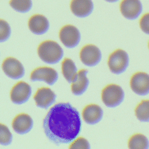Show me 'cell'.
Segmentation results:
<instances>
[{
  "label": "cell",
  "instance_id": "obj_10",
  "mask_svg": "<svg viewBox=\"0 0 149 149\" xmlns=\"http://www.w3.org/2000/svg\"><path fill=\"white\" fill-rule=\"evenodd\" d=\"M58 79V74L54 68L49 67L37 68L30 74V80L33 81H42L50 86H53Z\"/></svg>",
  "mask_w": 149,
  "mask_h": 149
},
{
  "label": "cell",
  "instance_id": "obj_2",
  "mask_svg": "<svg viewBox=\"0 0 149 149\" xmlns=\"http://www.w3.org/2000/svg\"><path fill=\"white\" fill-rule=\"evenodd\" d=\"M37 53L44 62L50 65L58 63L64 56V51L61 47L53 40L42 42L38 47Z\"/></svg>",
  "mask_w": 149,
  "mask_h": 149
},
{
  "label": "cell",
  "instance_id": "obj_11",
  "mask_svg": "<svg viewBox=\"0 0 149 149\" xmlns=\"http://www.w3.org/2000/svg\"><path fill=\"white\" fill-rule=\"evenodd\" d=\"M143 10L140 0H123L120 3V12L126 19L134 20L139 17Z\"/></svg>",
  "mask_w": 149,
  "mask_h": 149
},
{
  "label": "cell",
  "instance_id": "obj_9",
  "mask_svg": "<svg viewBox=\"0 0 149 149\" xmlns=\"http://www.w3.org/2000/svg\"><path fill=\"white\" fill-rule=\"evenodd\" d=\"M2 70L10 79H19L25 74V69L19 61L14 58H7L5 59L2 65Z\"/></svg>",
  "mask_w": 149,
  "mask_h": 149
},
{
  "label": "cell",
  "instance_id": "obj_19",
  "mask_svg": "<svg viewBox=\"0 0 149 149\" xmlns=\"http://www.w3.org/2000/svg\"><path fill=\"white\" fill-rule=\"evenodd\" d=\"M128 147L132 149H148L149 148V141L144 135L137 134L130 137Z\"/></svg>",
  "mask_w": 149,
  "mask_h": 149
},
{
  "label": "cell",
  "instance_id": "obj_5",
  "mask_svg": "<svg viewBox=\"0 0 149 149\" xmlns=\"http://www.w3.org/2000/svg\"><path fill=\"white\" fill-rule=\"evenodd\" d=\"M61 41L68 48H74L78 46L81 40V34L79 30L72 25L63 26L59 33Z\"/></svg>",
  "mask_w": 149,
  "mask_h": 149
},
{
  "label": "cell",
  "instance_id": "obj_26",
  "mask_svg": "<svg viewBox=\"0 0 149 149\" xmlns=\"http://www.w3.org/2000/svg\"><path fill=\"white\" fill-rule=\"evenodd\" d=\"M106 1L109 2H117L118 0H106Z\"/></svg>",
  "mask_w": 149,
  "mask_h": 149
},
{
  "label": "cell",
  "instance_id": "obj_27",
  "mask_svg": "<svg viewBox=\"0 0 149 149\" xmlns=\"http://www.w3.org/2000/svg\"><path fill=\"white\" fill-rule=\"evenodd\" d=\"M148 48H149V43H148Z\"/></svg>",
  "mask_w": 149,
  "mask_h": 149
},
{
  "label": "cell",
  "instance_id": "obj_3",
  "mask_svg": "<svg viewBox=\"0 0 149 149\" xmlns=\"http://www.w3.org/2000/svg\"><path fill=\"white\" fill-rule=\"evenodd\" d=\"M124 92L120 86L111 84L103 88L102 100L107 107L114 108L120 105L124 100Z\"/></svg>",
  "mask_w": 149,
  "mask_h": 149
},
{
  "label": "cell",
  "instance_id": "obj_18",
  "mask_svg": "<svg viewBox=\"0 0 149 149\" xmlns=\"http://www.w3.org/2000/svg\"><path fill=\"white\" fill-rule=\"evenodd\" d=\"M63 76L68 83H72L78 78V71L74 61L70 58H65L61 65Z\"/></svg>",
  "mask_w": 149,
  "mask_h": 149
},
{
  "label": "cell",
  "instance_id": "obj_16",
  "mask_svg": "<svg viewBox=\"0 0 149 149\" xmlns=\"http://www.w3.org/2000/svg\"><path fill=\"white\" fill-rule=\"evenodd\" d=\"M103 111L100 106L95 104L88 105L82 111V118L88 124L94 125L99 123L102 118Z\"/></svg>",
  "mask_w": 149,
  "mask_h": 149
},
{
  "label": "cell",
  "instance_id": "obj_25",
  "mask_svg": "<svg viewBox=\"0 0 149 149\" xmlns=\"http://www.w3.org/2000/svg\"><path fill=\"white\" fill-rule=\"evenodd\" d=\"M140 27L144 33L149 35V13L144 14L140 20Z\"/></svg>",
  "mask_w": 149,
  "mask_h": 149
},
{
  "label": "cell",
  "instance_id": "obj_15",
  "mask_svg": "<svg viewBox=\"0 0 149 149\" xmlns=\"http://www.w3.org/2000/svg\"><path fill=\"white\" fill-rule=\"evenodd\" d=\"M28 26L33 33L42 35L48 31L50 23L45 16L37 14L30 17L28 22Z\"/></svg>",
  "mask_w": 149,
  "mask_h": 149
},
{
  "label": "cell",
  "instance_id": "obj_23",
  "mask_svg": "<svg viewBox=\"0 0 149 149\" xmlns=\"http://www.w3.org/2000/svg\"><path fill=\"white\" fill-rule=\"evenodd\" d=\"M11 35V28L9 23L3 19H0V43L6 41Z\"/></svg>",
  "mask_w": 149,
  "mask_h": 149
},
{
  "label": "cell",
  "instance_id": "obj_8",
  "mask_svg": "<svg viewBox=\"0 0 149 149\" xmlns=\"http://www.w3.org/2000/svg\"><path fill=\"white\" fill-rule=\"evenodd\" d=\"M32 93V89L29 84L19 81L13 87L10 93L12 102L15 104H23L27 102Z\"/></svg>",
  "mask_w": 149,
  "mask_h": 149
},
{
  "label": "cell",
  "instance_id": "obj_7",
  "mask_svg": "<svg viewBox=\"0 0 149 149\" xmlns=\"http://www.w3.org/2000/svg\"><path fill=\"white\" fill-rule=\"evenodd\" d=\"M130 88L137 95L149 94V74L145 72H137L130 79Z\"/></svg>",
  "mask_w": 149,
  "mask_h": 149
},
{
  "label": "cell",
  "instance_id": "obj_1",
  "mask_svg": "<svg viewBox=\"0 0 149 149\" xmlns=\"http://www.w3.org/2000/svg\"><path fill=\"white\" fill-rule=\"evenodd\" d=\"M47 137L56 145L72 143L80 134L81 120L79 111L68 102L52 107L44 119Z\"/></svg>",
  "mask_w": 149,
  "mask_h": 149
},
{
  "label": "cell",
  "instance_id": "obj_24",
  "mask_svg": "<svg viewBox=\"0 0 149 149\" xmlns=\"http://www.w3.org/2000/svg\"><path fill=\"white\" fill-rule=\"evenodd\" d=\"M70 149H89L90 144L86 139L83 137H79L75 140L69 146Z\"/></svg>",
  "mask_w": 149,
  "mask_h": 149
},
{
  "label": "cell",
  "instance_id": "obj_17",
  "mask_svg": "<svg viewBox=\"0 0 149 149\" xmlns=\"http://www.w3.org/2000/svg\"><path fill=\"white\" fill-rule=\"evenodd\" d=\"M87 74L88 71L86 70H80L78 72V78L75 81L72 82L71 87L72 93L74 95H81L87 90L89 84Z\"/></svg>",
  "mask_w": 149,
  "mask_h": 149
},
{
  "label": "cell",
  "instance_id": "obj_4",
  "mask_svg": "<svg viewBox=\"0 0 149 149\" xmlns=\"http://www.w3.org/2000/svg\"><path fill=\"white\" fill-rule=\"evenodd\" d=\"M129 65V56L123 50L118 49L109 55L108 66L112 73L120 74L125 72Z\"/></svg>",
  "mask_w": 149,
  "mask_h": 149
},
{
  "label": "cell",
  "instance_id": "obj_13",
  "mask_svg": "<svg viewBox=\"0 0 149 149\" xmlns=\"http://www.w3.org/2000/svg\"><path fill=\"white\" fill-rule=\"evenodd\" d=\"M93 2L92 0H72L71 10L74 16L84 18L89 16L93 11Z\"/></svg>",
  "mask_w": 149,
  "mask_h": 149
},
{
  "label": "cell",
  "instance_id": "obj_21",
  "mask_svg": "<svg viewBox=\"0 0 149 149\" xmlns=\"http://www.w3.org/2000/svg\"><path fill=\"white\" fill-rule=\"evenodd\" d=\"M10 6L16 11L22 13H27L32 8L31 0H10Z\"/></svg>",
  "mask_w": 149,
  "mask_h": 149
},
{
  "label": "cell",
  "instance_id": "obj_20",
  "mask_svg": "<svg viewBox=\"0 0 149 149\" xmlns=\"http://www.w3.org/2000/svg\"><path fill=\"white\" fill-rule=\"evenodd\" d=\"M135 115L138 120L149 122V100H143L135 109Z\"/></svg>",
  "mask_w": 149,
  "mask_h": 149
},
{
  "label": "cell",
  "instance_id": "obj_22",
  "mask_svg": "<svg viewBox=\"0 0 149 149\" xmlns=\"http://www.w3.org/2000/svg\"><path fill=\"white\" fill-rule=\"evenodd\" d=\"M13 141V135L6 126L0 123V144L9 145Z\"/></svg>",
  "mask_w": 149,
  "mask_h": 149
},
{
  "label": "cell",
  "instance_id": "obj_14",
  "mask_svg": "<svg viewBox=\"0 0 149 149\" xmlns=\"http://www.w3.org/2000/svg\"><path fill=\"white\" fill-rule=\"evenodd\" d=\"M13 128L19 134H25L32 130L33 121L28 114H19L13 120Z\"/></svg>",
  "mask_w": 149,
  "mask_h": 149
},
{
  "label": "cell",
  "instance_id": "obj_12",
  "mask_svg": "<svg viewBox=\"0 0 149 149\" xmlns=\"http://www.w3.org/2000/svg\"><path fill=\"white\" fill-rule=\"evenodd\" d=\"M56 97V94L51 88L43 87L37 91L33 99L37 107L43 109H48L55 102Z\"/></svg>",
  "mask_w": 149,
  "mask_h": 149
},
{
  "label": "cell",
  "instance_id": "obj_6",
  "mask_svg": "<svg viewBox=\"0 0 149 149\" xmlns=\"http://www.w3.org/2000/svg\"><path fill=\"white\" fill-rule=\"evenodd\" d=\"M80 59L85 65L93 67L100 62L102 59V54L97 47L88 44L83 47L80 51Z\"/></svg>",
  "mask_w": 149,
  "mask_h": 149
}]
</instances>
